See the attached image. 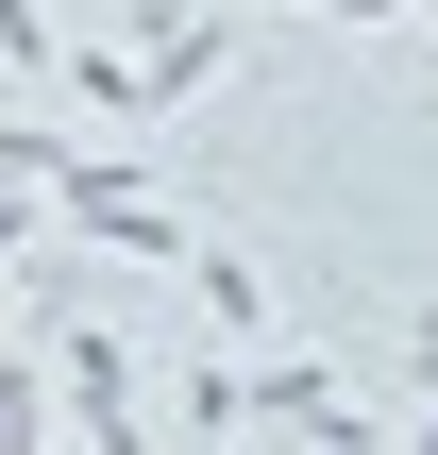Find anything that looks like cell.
Segmentation results:
<instances>
[{"instance_id":"cell-2","label":"cell","mask_w":438,"mask_h":455,"mask_svg":"<svg viewBox=\"0 0 438 455\" xmlns=\"http://www.w3.org/2000/svg\"><path fill=\"white\" fill-rule=\"evenodd\" d=\"M0 455H51V388L34 371H0Z\"/></svg>"},{"instance_id":"cell-3","label":"cell","mask_w":438,"mask_h":455,"mask_svg":"<svg viewBox=\"0 0 438 455\" xmlns=\"http://www.w3.org/2000/svg\"><path fill=\"white\" fill-rule=\"evenodd\" d=\"M0 186H51V135L34 118H0Z\"/></svg>"},{"instance_id":"cell-4","label":"cell","mask_w":438,"mask_h":455,"mask_svg":"<svg viewBox=\"0 0 438 455\" xmlns=\"http://www.w3.org/2000/svg\"><path fill=\"white\" fill-rule=\"evenodd\" d=\"M405 371H438V321H405Z\"/></svg>"},{"instance_id":"cell-1","label":"cell","mask_w":438,"mask_h":455,"mask_svg":"<svg viewBox=\"0 0 438 455\" xmlns=\"http://www.w3.org/2000/svg\"><path fill=\"white\" fill-rule=\"evenodd\" d=\"M68 422H84V455H135V355L118 338H68Z\"/></svg>"}]
</instances>
